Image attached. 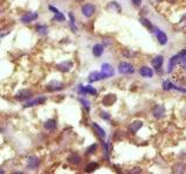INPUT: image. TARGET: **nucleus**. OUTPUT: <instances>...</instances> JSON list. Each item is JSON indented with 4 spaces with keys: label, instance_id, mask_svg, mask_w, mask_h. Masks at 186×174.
<instances>
[{
    "label": "nucleus",
    "instance_id": "23",
    "mask_svg": "<svg viewBox=\"0 0 186 174\" xmlns=\"http://www.w3.org/2000/svg\"><path fill=\"white\" fill-rule=\"evenodd\" d=\"M114 10L115 12H121V7H120V5L117 4V2H115V1H112L109 5L107 6V10Z\"/></svg>",
    "mask_w": 186,
    "mask_h": 174
},
{
    "label": "nucleus",
    "instance_id": "20",
    "mask_svg": "<svg viewBox=\"0 0 186 174\" xmlns=\"http://www.w3.org/2000/svg\"><path fill=\"white\" fill-rule=\"evenodd\" d=\"M46 101V98H40V99H36V100H33V101H28L25 107L28 108V107H33V106H36V105H41Z\"/></svg>",
    "mask_w": 186,
    "mask_h": 174
},
{
    "label": "nucleus",
    "instance_id": "31",
    "mask_svg": "<svg viewBox=\"0 0 186 174\" xmlns=\"http://www.w3.org/2000/svg\"><path fill=\"white\" fill-rule=\"evenodd\" d=\"M79 101L83 103V106L86 108V110H90V102L87 100H85V99H79Z\"/></svg>",
    "mask_w": 186,
    "mask_h": 174
},
{
    "label": "nucleus",
    "instance_id": "32",
    "mask_svg": "<svg viewBox=\"0 0 186 174\" xmlns=\"http://www.w3.org/2000/svg\"><path fill=\"white\" fill-rule=\"evenodd\" d=\"M100 116L102 117V118H104V120H109V118H111L109 114H108V113H104V111H102V113L100 114Z\"/></svg>",
    "mask_w": 186,
    "mask_h": 174
},
{
    "label": "nucleus",
    "instance_id": "1",
    "mask_svg": "<svg viewBox=\"0 0 186 174\" xmlns=\"http://www.w3.org/2000/svg\"><path fill=\"white\" fill-rule=\"evenodd\" d=\"M119 72L122 74H132L135 72L134 66L128 62H121L119 64Z\"/></svg>",
    "mask_w": 186,
    "mask_h": 174
},
{
    "label": "nucleus",
    "instance_id": "29",
    "mask_svg": "<svg viewBox=\"0 0 186 174\" xmlns=\"http://www.w3.org/2000/svg\"><path fill=\"white\" fill-rule=\"evenodd\" d=\"M97 148H98V145H97V144H92L90 148L86 150V154H92V153H94L96 152Z\"/></svg>",
    "mask_w": 186,
    "mask_h": 174
},
{
    "label": "nucleus",
    "instance_id": "37",
    "mask_svg": "<svg viewBox=\"0 0 186 174\" xmlns=\"http://www.w3.org/2000/svg\"><path fill=\"white\" fill-rule=\"evenodd\" d=\"M151 1H154V2H155V1H158V0H151Z\"/></svg>",
    "mask_w": 186,
    "mask_h": 174
},
{
    "label": "nucleus",
    "instance_id": "3",
    "mask_svg": "<svg viewBox=\"0 0 186 174\" xmlns=\"http://www.w3.org/2000/svg\"><path fill=\"white\" fill-rule=\"evenodd\" d=\"M101 73L104 74L105 78H111V77H113L114 70H113L111 64H107V63L102 64V66H101Z\"/></svg>",
    "mask_w": 186,
    "mask_h": 174
},
{
    "label": "nucleus",
    "instance_id": "5",
    "mask_svg": "<svg viewBox=\"0 0 186 174\" xmlns=\"http://www.w3.org/2000/svg\"><path fill=\"white\" fill-rule=\"evenodd\" d=\"M35 19H37V13L36 12H28L23 16H21V22L23 23H29V22L34 21Z\"/></svg>",
    "mask_w": 186,
    "mask_h": 174
},
{
    "label": "nucleus",
    "instance_id": "16",
    "mask_svg": "<svg viewBox=\"0 0 186 174\" xmlns=\"http://www.w3.org/2000/svg\"><path fill=\"white\" fill-rule=\"evenodd\" d=\"M140 22H141V23H142V25H143V26L145 27L147 29H149L150 32H155L154 25L149 21L148 19H145V17H141V19H140Z\"/></svg>",
    "mask_w": 186,
    "mask_h": 174
},
{
    "label": "nucleus",
    "instance_id": "34",
    "mask_svg": "<svg viewBox=\"0 0 186 174\" xmlns=\"http://www.w3.org/2000/svg\"><path fill=\"white\" fill-rule=\"evenodd\" d=\"M48 8H49V10H50V11H53V13H55V14H56V13H58V12H59L58 10H57V8H55V7H53V6H51V5L49 6Z\"/></svg>",
    "mask_w": 186,
    "mask_h": 174
},
{
    "label": "nucleus",
    "instance_id": "9",
    "mask_svg": "<svg viewBox=\"0 0 186 174\" xmlns=\"http://www.w3.org/2000/svg\"><path fill=\"white\" fill-rule=\"evenodd\" d=\"M140 74L144 77V78H151L152 75H154V71L148 68V66H142L141 69H140Z\"/></svg>",
    "mask_w": 186,
    "mask_h": 174
},
{
    "label": "nucleus",
    "instance_id": "14",
    "mask_svg": "<svg viewBox=\"0 0 186 174\" xmlns=\"http://www.w3.org/2000/svg\"><path fill=\"white\" fill-rule=\"evenodd\" d=\"M151 64L155 69H160L162 68V64H163V57L162 56H156V57L151 60Z\"/></svg>",
    "mask_w": 186,
    "mask_h": 174
},
{
    "label": "nucleus",
    "instance_id": "18",
    "mask_svg": "<svg viewBox=\"0 0 186 174\" xmlns=\"http://www.w3.org/2000/svg\"><path fill=\"white\" fill-rule=\"evenodd\" d=\"M142 128V122L141 121H134L130 126H129V130L132 132H137L140 129Z\"/></svg>",
    "mask_w": 186,
    "mask_h": 174
},
{
    "label": "nucleus",
    "instance_id": "21",
    "mask_svg": "<svg viewBox=\"0 0 186 174\" xmlns=\"http://www.w3.org/2000/svg\"><path fill=\"white\" fill-rule=\"evenodd\" d=\"M93 128H94V130H96V132L100 136L101 138H105L106 137V132H105V130L102 129L101 127H99L97 123H93Z\"/></svg>",
    "mask_w": 186,
    "mask_h": 174
},
{
    "label": "nucleus",
    "instance_id": "17",
    "mask_svg": "<svg viewBox=\"0 0 186 174\" xmlns=\"http://www.w3.org/2000/svg\"><path fill=\"white\" fill-rule=\"evenodd\" d=\"M93 55L96 56V57H100L102 52H104V45L102 44H96L94 47H93Z\"/></svg>",
    "mask_w": 186,
    "mask_h": 174
},
{
    "label": "nucleus",
    "instance_id": "12",
    "mask_svg": "<svg viewBox=\"0 0 186 174\" xmlns=\"http://www.w3.org/2000/svg\"><path fill=\"white\" fill-rule=\"evenodd\" d=\"M117 101V96L114 94H107L105 98H104V100H102V103L105 106H112L114 105V102Z\"/></svg>",
    "mask_w": 186,
    "mask_h": 174
},
{
    "label": "nucleus",
    "instance_id": "8",
    "mask_svg": "<svg viewBox=\"0 0 186 174\" xmlns=\"http://www.w3.org/2000/svg\"><path fill=\"white\" fill-rule=\"evenodd\" d=\"M105 79L104 74L101 72H91L90 75H89V83H94V81H99V80Z\"/></svg>",
    "mask_w": 186,
    "mask_h": 174
},
{
    "label": "nucleus",
    "instance_id": "35",
    "mask_svg": "<svg viewBox=\"0 0 186 174\" xmlns=\"http://www.w3.org/2000/svg\"><path fill=\"white\" fill-rule=\"evenodd\" d=\"M132 172H133V173L137 172V173H138V172H141V169H140V168H134V171H132Z\"/></svg>",
    "mask_w": 186,
    "mask_h": 174
},
{
    "label": "nucleus",
    "instance_id": "30",
    "mask_svg": "<svg viewBox=\"0 0 186 174\" xmlns=\"http://www.w3.org/2000/svg\"><path fill=\"white\" fill-rule=\"evenodd\" d=\"M70 19H71V21H70V26L72 28V30L73 32H77V27L74 26V17H73V14L72 13H70Z\"/></svg>",
    "mask_w": 186,
    "mask_h": 174
},
{
    "label": "nucleus",
    "instance_id": "15",
    "mask_svg": "<svg viewBox=\"0 0 186 174\" xmlns=\"http://www.w3.org/2000/svg\"><path fill=\"white\" fill-rule=\"evenodd\" d=\"M38 164H40V160L37 157H30V158H28V161H27L28 167H30V168H36Z\"/></svg>",
    "mask_w": 186,
    "mask_h": 174
},
{
    "label": "nucleus",
    "instance_id": "19",
    "mask_svg": "<svg viewBox=\"0 0 186 174\" xmlns=\"http://www.w3.org/2000/svg\"><path fill=\"white\" fill-rule=\"evenodd\" d=\"M56 127H57V123L55 120H48V121L44 122V128L47 130H55Z\"/></svg>",
    "mask_w": 186,
    "mask_h": 174
},
{
    "label": "nucleus",
    "instance_id": "10",
    "mask_svg": "<svg viewBox=\"0 0 186 174\" xmlns=\"http://www.w3.org/2000/svg\"><path fill=\"white\" fill-rule=\"evenodd\" d=\"M156 33V35H157V40H158V42L160 43V44H166L168 43V37H166V35H165L164 33L162 32V30H158V29H155V32Z\"/></svg>",
    "mask_w": 186,
    "mask_h": 174
},
{
    "label": "nucleus",
    "instance_id": "13",
    "mask_svg": "<svg viewBox=\"0 0 186 174\" xmlns=\"http://www.w3.org/2000/svg\"><path fill=\"white\" fill-rule=\"evenodd\" d=\"M71 68H72V63L71 62H63V63L57 65V69L59 71H62V72H68V71H70Z\"/></svg>",
    "mask_w": 186,
    "mask_h": 174
},
{
    "label": "nucleus",
    "instance_id": "6",
    "mask_svg": "<svg viewBox=\"0 0 186 174\" xmlns=\"http://www.w3.org/2000/svg\"><path fill=\"white\" fill-rule=\"evenodd\" d=\"M32 94L33 93L29 90H22L16 94V99H18V100H21V101L28 100V99L32 98Z\"/></svg>",
    "mask_w": 186,
    "mask_h": 174
},
{
    "label": "nucleus",
    "instance_id": "27",
    "mask_svg": "<svg viewBox=\"0 0 186 174\" xmlns=\"http://www.w3.org/2000/svg\"><path fill=\"white\" fill-rule=\"evenodd\" d=\"M47 30H48V28H47V26H42V25H40V26H37V32H38V34H42V35H46V34H47Z\"/></svg>",
    "mask_w": 186,
    "mask_h": 174
},
{
    "label": "nucleus",
    "instance_id": "22",
    "mask_svg": "<svg viewBox=\"0 0 186 174\" xmlns=\"http://www.w3.org/2000/svg\"><path fill=\"white\" fill-rule=\"evenodd\" d=\"M62 88V84H59L57 81H53V83H50L48 85V87H47V90L48 91H53V90H61Z\"/></svg>",
    "mask_w": 186,
    "mask_h": 174
},
{
    "label": "nucleus",
    "instance_id": "28",
    "mask_svg": "<svg viewBox=\"0 0 186 174\" xmlns=\"http://www.w3.org/2000/svg\"><path fill=\"white\" fill-rule=\"evenodd\" d=\"M172 86H173V85L171 84L169 80H164V81H163V90L165 91L172 90Z\"/></svg>",
    "mask_w": 186,
    "mask_h": 174
},
{
    "label": "nucleus",
    "instance_id": "26",
    "mask_svg": "<svg viewBox=\"0 0 186 174\" xmlns=\"http://www.w3.org/2000/svg\"><path fill=\"white\" fill-rule=\"evenodd\" d=\"M53 20H55V21H58V22H63V21H65V16H64L61 12H58V13L55 14Z\"/></svg>",
    "mask_w": 186,
    "mask_h": 174
},
{
    "label": "nucleus",
    "instance_id": "2",
    "mask_svg": "<svg viewBox=\"0 0 186 174\" xmlns=\"http://www.w3.org/2000/svg\"><path fill=\"white\" fill-rule=\"evenodd\" d=\"M94 12H96V7L94 5H92V4H86L81 7V13H83V15L86 16V17H91V16L94 14Z\"/></svg>",
    "mask_w": 186,
    "mask_h": 174
},
{
    "label": "nucleus",
    "instance_id": "25",
    "mask_svg": "<svg viewBox=\"0 0 186 174\" xmlns=\"http://www.w3.org/2000/svg\"><path fill=\"white\" fill-rule=\"evenodd\" d=\"M99 167V165L97 163H91V164H89L87 166H86V168H85V171L86 172H93L94 169H97Z\"/></svg>",
    "mask_w": 186,
    "mask_h": 174
},
{
    "label": "nucleus",
    "instance_id": "7",
    "mask_svg": "<svg viewBox=\"0 0 186 174\" xmlns=\"http://www.w3.org/2000/svg\"><path fill=\"white\" fill-rule=\"evenodd\" d=\"M164 113H165V108L162 105L156 106L154 109H152V115H154L156 118L163 117V116H164Z\"/></svg>",
    "mask_w": 186,
    "mask_h": 174
},
{
    "label": "nucleus",
    "instance_id": "24",
    "mask_svg": "<svg viewBox=\"0 0 186 174\" xmlns=\"http://www.w3.org/2000/svg\"><path fill=\"white\" fill-rule=\"evenodd\" d=\"M69 161L71 164H73V165H78L80 163V157L78 154H72V156L69 157Z\"/></svg>",
    "mask_w": 186,
    "mask_h": 174
},
{
    "label": "nucleus",
    "instance_id": "4",
    "mask_svg": "<svg viewBox=\"0 0 186 174\" xmlns=\"http://www.w3.org/2000/svg\"><path fill=\"white\" fill-rule=\"evenodd\" d=\"M78 91H79V93H81V94H91V95L97 94V90L93 88L92 86H83V85H79Z\"/></svg>",
    "mask_w": 186,
    "mask_h": 174
},
{
    "label": "nucleus",
    "instance_id": "33",
    "mask_svg": "<svg viewBox=\"0 0 186 174\" xmlns=\"http://www.w3.org/2000/svg\"><path fill=\"white\" fill-rule=\"evenodd\" d=\"M132 2H133L134 6L140 7V6H141V4H142V0H132Z\"/></svg>",
    "mask_w": 186,
    "mask_h": 174
},
{
    "label": "nucleus",
    "instance_id": "11",
    "mask_svg": "<svg viewBox=\"0 0 186 174\" xmlns=\"http://www.w3.org/2000/svg\"><path fill=\"white\" fill-rule=\"evenodd\" d=\"M177 64H180V57H179V53H177V55H175V56H172V57L170 58V64H169V72H171L172 71V68L173 66H176Z\"/></svg>",
    "mask_w": 186,
    "mask_h": 174
},
{
    "label": "nucleus",
    "instance_id": "36",
    "mask_svg": "<svg viewBox=\"0 0 186 174\" xmlns=\"http://www.w3.org/2000/svg\"><path fill=\"white\" fill-rule=\"evenodd\" d=\"M1 173H4V171H0V174H1Z\"/></svg>",
    "mask_w": 186,
    "mask_h": 174
}]
</instances>
